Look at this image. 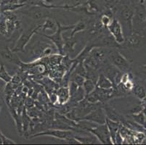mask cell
I'll list each match as a JSON object with an SVG mask.
<instances>
[{
    "instance_id": "1",
    "label": "cell",
    "mask_w": 146,
    "mask_h": 145,
    "mask_svg": "<svg viewBox=\"0 0 146 145\" xmlns=\"http://www.w3.org/2000/svg\"><path fill=\"white\" fill-rule=\"evenodd\" d=\"M116 18L119 19L124 30L125 37L133 33V17L135 14V5L132 2L123 4L119 8Z\"/></svg>"
},
{
    "instance_id": "2",
    "label": "cell",
    "mask_w": 146,
    "mask_h": 145,
    "mask_svg": "<svg viewBox=\"0 0 146 145\" xmlns=\"http://www.w3.org/2000/svg\"><path fill=\"white\" fill-rule=\"evenodd\" d=\"M57 30H55L51 35H44V34H40L41 36L46 37L50 40L58 50V52L63 55V46H64V38H63V31L68 30H71L74 28V25H69V26H63L61 25L58 21H57Z\"/></svg>"
},
{
    "instance_id": "3",
    "label": "cell",
    "mask_w": 146,
    "mask_h": 145,
    "mask_svg": "<svg viewBox=\"0 0 146 145\" xmlns=\"http://www.w3.org/2000/svg\"><path fill=\"white\" fill-rule=\"evenodd\" d=\"M146 29V10L143 4L135 5V14L133 17V32L144 34Z\"/></svg>"
},
{
    "instance_id": "4",
    "label": "cell",
    "mask_w": 146,
    "mask_h": 145,
    "mask_svg": "<svg viewBox=\"0 0 146 145\" xmlns=\"http://www.w3.org/2000/svg\"><path fill=\"white\" fill-rule=\"evenodd\" d=\"M20 12L22 14L29 17L32 21H36V22L50 18V15H51V12L48 8L40 6H35V5H31L29 8L26 9V10H20Z\"/></svg>"
},
{
    "instance_id": "5",
    "label": "cell",
    "mask_w": 146,
    "mask_h": 145,
    "mask_svg": "<svg viewBox=\"0 0 146 145\" xmlns=\"http://www.w3.org/2000/svg\"><path fill=\"white\" fill-rule=\"evenodd\" d=\"M41 26H42V24H39V25H37L35 27L33 28L32 29H31V30H28L26 31L23 32L19 38H18L16 43H15V46L12 49L13 52H24L25 48L29 44L31 38H32L34 34H37V32H39V30L41 28Z\"/></svg>"
},
{
    "instance_id": "6",
    "label": "cell",
    "mask_w": 146,
    "mask_h": 145,
    "mask_svg": "<svg viewBox=\"0 0 146 145\" xmlns=\"http://www.w3.org/2000/svg\"><path fill=\"white\" fill-rule=\"evenodd\" d=\"M146 44V36L145 34L133 32L131 35L126 37L125 42L120 46L124 50H135Z\"/></svg>"
},
{
    "instance_id": "7",
    "label": "cell",
    "mask_w": 146,
    "mask_h": 145,
    "mask_svg": "<svg viewBox=\"0 0 146 145\" xmlns=\"http://www.w3.org/2000/svg\"><path fill=\"white\" fill-rule=\"evenodd\" d=\"M90 134H92L97 137L99 142L104 144H113L111 137L109 129L107 124H96L94 127L88 128L87 129Z\"/></svg>"
},
{
    "instance_id": "8",
    "label": "cell",
    "mask_w": 146,
    "mask_h": 145,
    "mask_svg": "<svg viewBox=\"0 0 146 145\" xmlns=\"http://www.w3.org/2000/svg\"><path fill=\"white\" fill-rule=\"evenodd\" d=\"M108 60L111 64L118 68L122 72L127 73L130 70V62L124 57V54H122L118 50H111L108 54Z\"/></svg>"
},
{
    "instance_id": "9",
    "label": "cell",
    "mask_w": 146,
    "mask_h": 145,
    "mask_svg": "<svg viewBox=\"0 0 146 145\" xmlns=\"http://www.w3.org/2000/svg\"><path fill=\"white\" fill-rule=\"evenodd\" d=\"M75 134L71 130H62L58 128H50V129L44 130L42 132L36 133L30 137V139H34L39 136H51V137L57 138V139L67 140L69 138L74 136Z\"/></svg>"
},
{
    "instance_id": "10",
    "label": "cell",
    "mask_w": 146,
    "mask_h": 145,
    "mask_svg": "<svg viewBox=\"0 0 146 145\" xmlns=\"http://www.w3.org/2000/svg\"><path fill=\"white\" fill-rule=\"evenodd\" d=\"M107 29L110 34L113 37L115 41L120 46L124 43L126 37L124 35V30H123L120 21L116 17H113L110 25L107 27Z\"/></svg>"
},
{
    "instance_id": "11",
    "label": "cell",
    "mask_w": 146,
    "mask_h": 145,
    "mask_svg": "<svg viewBox=\"0 0 146 145\" xmlns=\"http://www.w3.org/2000/svg\"><path fill=\"white\" fill-rule=\"evenodd\" d=\"M106 119H107V117H106V113L103 108V106L101 107L98 106V107H95L87 115L81 118V120L82 121H85L93 123L98 125L106 123Z\"/></svg>"
},
{
    "instance_id": "12",
    "label": "cell",
    "mask_w": 146,
    "mask_h": 145,
    "mask_svg": "<svg viewBox=\"0 0 146 145\" xmlns=\"http://www.w3.org/2000/svg\"><path fill=\"white\" fill-rule=\"evenodd\" d=\"M6 22L7 30V36H10L16 30L21 28V21L18 19L17 15L13 11L2 12Z\"/></svg>"
},
{
    "instance_id": "13",
    "label": "cell",
    "mask_w": 146,
    "mask_h": 145,
    "mask_svg": "<svg viewBox=\"0 0 146 145\" xmlns=\"http://www.w3.org/2000/svg\"><path fill=\"white\" fill-rule=\"evenodd\" d=\"M103 73H104L112 81L113 88L117 87L120 84L123 73L121 70H119L113 64L111 63L110 65H108L106 68H105Z\"/></svg>"
},
{
    "instance_id": "14",
    "label": "cell",
    "mask_w": 146,
    "mask_h": 145,
    "mask_svg": "<svg viewBox=\"0 0 146 145\" xmlns=\"http://www.w3.org/2000/svg\"><path fill=\"white\" fill-rule=\"evenodd\" d=\"M102 106H103V110H104L105 113H106L107 118L111 120V121H113L120 122V123H123V122L125 121L123 115H121V113H119L116 109H114L113 107H111L110 105L104 104Z\"/></svg>"
},
{
    "instance_id": "15",
    "label": "cell",
    "mask_w": 146,
    "mask_h": 145,
    "mask_svg": "<svg viewBox=\"0 0 146 145\" xmlns=\"http://www.w3.org/2000/svg\"><path fill=\"white\" fill-rule=\"evenodd\" d=\"M0 55L3 59L6 60L8 62H13L17 65L20 63L19 58L15 54V52H13V50H10L8 46H5L0 50Z\"/></svg>"
},
{
    "instance_id": "16",
    "label": "cell",
    "mask_w": 146,
    "mask_h": 145,
    "mask_svg": "<svg viewBox=\"0 0 146 145\" xmlns=\"http://www.w3.org/2000/svg\"><path fill=\"white\" fill-rule=\"evenodd\" d=\"M106 124H107L108 127V129H109L111 139H112L113 144H116V135L119 133V128H120L121 123L113 121H111V120L107 118L106 119Z\"/></svg>"
},
{
    "instance_id": "17",
    "label": "cell",
    "mask_w": 146,
    "mask_h": 145,
    "mask_svg": "<svg viewBox=\"0 0 146 145\" xmlns=\"http://www.w3.org/2000/svg\"><path fill=\"white\" fill-rule=\"evenodd\" d=\"M96 86L103 89H111L113 88V84L109 78L104 73H100L96 82Z\"/></svg>"
},
{
    "instance_id": "18",
    "label": "cell",
    "mask_w": 146,
    "mask_h": 145,
    "mask_svg": "<svg viewBox=\"0 0 146 145\" xmlns=\"http://www.w3.org/2000/svg\"><path fill=\"white\" fill-rule=\"evenodd\" d=\"M57 20H53L51 18H47L44 20L43 23H42V26L39 30L42 32H46L47 30H57Z\"/></svg>"
},
{
    "instance_id": "19",
    "label": "cell",
    "mask_w": 146,
    "mask_h": 145,
    "mask_svg": "<svg viewBox=\"0 0 146 145\" xmlns=\"http://www.w3.org/2000/svg\"><path fill=\"white\" fill-rule=\"evenodd\" d=\"M75 37H69L68 38L64 39V46H63V54L71 53L74 52V46L76 45L77 42Z\"/></svg>"
},
{
    "instance_id": "20",
    "label": "cell",
    "mask_w": 146,
    "mask_h": 145,
    "mask_svg": "<svg viewBox=\"0 0 146 145\" xmlns=\"http://www.w3.org/2000/svg\"><path fill=\"white\" fill-rule=\"evenodd\" d=\"M80 142L81 144H98L99 142L95 135L92 134L91 136H74Z\"/></svg>"
},
{
    "instance_id": "21",
    "label": "cell",
    "mask_w": 146,
    "mask_h": 145,
    "mask_svg": "<svg viewBox=\"0 0 146 145\" xmlns=\"http://www.w3.org/2000/svg\"><path fill=\"white\" fill-rule=\"evenodd\" d=\"M134 95L140 99H144L146 97V87L143 84L137 83L132 89Z\"/></svg>"
},
{
    "instance_id": "22",
    "label": "cell",
    "mask_w": 146,
    "mask_h": 145,
    "mask_svg": "<svg viewBox=\"0 0 146 145\" xmlns=\"http://www.w3.org/2000/svg\"><path fill=\"white\" fill-rule=\"evenodd\" d=\"M71 97L70 91H69L68 87H63L60 88L58 90V98L60 104H64Z\"/></svg>"
},
{
    "instance_id": "23",
    "label": "cell",
    "mask_w": 146,
    "mask_h": 145,
    "mask_svg": "<svg viewBox=\"0 0 146 145\" xmlns=\"http://www.w3.org/2000/svg\"><path fill=\"white\" fill-rule=\"evenodd\" d=\"M87 23L84 20H80L79 22H77L76 24H74V28L71 29V34H70V36L69 37H75L76 34L79 33L81 31H83V30H85L87 28Z\"/></svg>"
},
{
    "instance_id": "24",
    "label": "cell",
    "mask_w": 146,
    "mask_h": 145,
    "mask_svg": "<svg viewBox=\"0 0 146 145\" xmlns=\"http://www.w3.org/2000/svg\"><path fill=\"white\" fill-rule=\"evenodd\" d=\"M103 1L106 4V8L112 12L113 15L116 14L119 8L121 5L120 0H103Z\"/></svg>"
},
{
    "instance_id": "25",
    "label": "cell",
    "mask_w": 146,
    "mask_h": 145,
    "mask_svg": "<svg viewBox=\"0 0 146 145\" xmlns=\"http://www.w3.org/2000/svg\"><path fill=\"white\" fill-rule=\"evenodd\" d=\"M84 89V91L85 92V95H88L90 93H92L96 88V83L94 81L90 78H86L82 86ZM85 96V97H86Z\"/></svg>"
},
{
    "instance_id": "26",
    "label": "cell",
    "mask_w": 146,
    "mask_h": 145,
    "mask_svg": "<svg viewBox=\"0 0 146 145\" xmlns=\"http://www.w3.org/2000/svg\"><path fill=\"white\" fill-rule=\"evenodd\" d=\"M132 118L134 121L136 122L137 123H138L140 126H143V127H145L146 117L143 110L137 113L132 114Z\"/></svg>"
},
{
    "instance_id": "27",
    "label": "cell",
    "mask_w": 146,
    "mask_h": 145,
    "mask_svg": "<svg viewBox=\"0 0 146 145\" xmlns=\"http://www.w3.org/2000/svg\"><path fill=\"white\" fill-rule=\"evenodd\" d=\"M0 79L2 80L5 83H10L13 80V76L10 75L8 72L7 71L3 64H1L0 66Z\"/></svg>"
},
{
    "instance_id": "28",
    "label": "cell",
    "mask_w": 146,
    "mask_h": 145,
    "mask_svg": "<svg viewBox=\"0 0 146 145\" xmlns=\"http://www.w3.org/2000/svg\"><path fill=\"white\" fill-rule=\"evenodd\" d=\"M85 79H86V78H84V77L82 76V75H79V74L75 73L71 75V81L75 82V83H76V84H77L79 86H83V83H84V81H85Z\"/></svg>"
},
{
    "instance_id": "29",
    "label": "cell",
    "mask_w": 146,
    "mask_h": 145,
    "mask_svg": "<svg viewBox=\"0 0 146 145\" xmlns=\"http://www.w3.org/2000/svg\"><path fill=\"white\" fill-rule=\"evenodd\" d=\"M1 136H2L3 144H16V142H15V141L12 140V139L7 137L6 136H5L2 131H1Z\"/></svg>"
},
{
    "instance_id": "30",
    "label": "cell",
    "mask_w": 146,
    "mask_h": 145,
    "mask_svg": "<svg viewBox=\"0 0 146 145\" xmlns=\"http://www.w3.org/2000/svg\"><path fill=\"white\" fill-rule=\"evenodd\" d=\"M66 142H68V144H81L80 142L78 140L75 136H72V137L69 138L66 140Z\"/></svg>"
},
{
    "instance_id": "31",
    "label": "cell",
    "mask_w": 146,
    "mask_h": 145,
    "mask_svg": "<svg viewBox=\"0 0 146 145\" xmlns=\"http://www.w3.org/2000/svg\"><path fill=\"white\" fill-rule=\"evenodd\" d=\"M138 73L140 74H143V75H146V64L144 66H142L139 68L138 69Z\"/></svg>"
},
{
    "instance_id": "32",
    "label": "cell",
    "mask_w": 146,
    "mask_h": 145,
    "mask_svg": "<svg viewBox=\"0 0 146 145\" xmlns=\"http://www.w3.org/2000/svg\"><path fill=\"white\" fill-rule=\"evenodd\" d=\"M141 4H143V5L144 6V7L145 8V10H146V0H143V2H142Z\"/></svg>"
},
{
    "instance_id": "33",
    "label": "cell",
    "mask_w": 146,
    "mask_h": 145,
    "mask_svg": "<svg viewBox=\"0 0 146 145\" xmlns=\"http://www.w3.org/2000/svg\"><path fill=\"white\" fill-rule=\"evenodd\" d=\"M0 144H3V142H2V136H1V131H0Z\"/></svg>"
},
{
    "instance_id": "34",
    "label": "cell",
    "mask_w": 146,
    "mask_h": 145,
    "mask_svg": "<svg viewBox=\"0 0 146 145\" xmlns=\"http://www.w3.org/2000/svg\"><path fill=\"white\" fill-rule=\"evenodd\" d=\"M2 100H1V98H0V110H1V109H2Z\"/></svg>"
},
{
    "instance_id": "35",
    "label": "cell",
    "mask_w": 146,
    "mask_h": 145,
    "mask_svg": "<svg viewBox=\"0 0 146 145\" xmlns=\"http://www.w3.org/2000/svg\"><path fill=\"white\" fill-rule=\"evenodd\" d=\"M143 0H138V3H142Z\"/></svg>"
},
{
    "instance_id": "36",
    "label": "cell",
    "mask_w": 146,
    "mask_h": 145,
    "mask_svg": "<svg viewBox=\"0 0 146 145\" xmlns=\"http://www.w3.org/2000/svg\"><path fill=\"white\" fill-rule=\"evenodd\" d=\"M0 7H1V2H0ZM0 14H1V11H0Z\"/></svg>"
}]
</instances>
